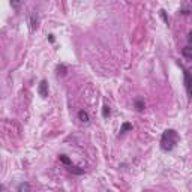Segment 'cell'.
Here are the masks:
<instances>
[{
	"label": "cell",
	"mask_w": 192,
	"mask_h": 192,
	"mask_svg": "<svg viewBox=\"0 0 192 192\" xmlns=\"http://www.w3.org/2000/svg\"><path fill=\"white\" fill-rule=\"evenodd\" d=\"M110 113H111L110 107H108V105H104V107H102V116H104L105 119H107V117L110 116Z\"/></svg>",
	"instance_id": "4fadbf2b"
},
{
	"label": "cell",
	"mask_w": 192,
	"mask_h": 192,
	"mask_svg": "<svg viewBox=\"0 0 192 192\" xmlns=\"http://www.w3.org/2000/svg\"><path fill=\"white\" fill-rule=\"evenodd\" d=\"M38 93H39V96L41 98H47L48 96V83H47V80H42L39 86H38Z\"/></svg>",
	"instance_id": "3957f363"
},
{
	"label": "cell",
	"mask_w": 192,
	"mask_h": 192,
	"mask_svg": "<svg viewBox=\"0 0 192 192\" xmlns=\"http://www.w3.org/2000/svg\"><path fill=\"white\" fill-rule=\"evenodd\" d=\"M180 65V63H179ZM180 68L183 69V78H185V87H186V92H188V95H189V98L192 99V74L188 71V69H185L182 65H180Z\"/></svg>",
	"instance_id": "7a4b0ae2"
},
{
	"label": "cell",
	"mask_w": 192,
	"mask_h": 192,
	"mask_svg": "<svg viewBox=\"0 0 192 192\" xmlns=\"http://www.w3.org/2000/svg\"><path fill=\"white\" fill-rule=\"evenodd\" d=\"M179 143V134L174 129H167L161 137V149L164 152H171Z\"/></svg>",
	"instance_id": "6da1fadb"
},
{
	"label": "cell",
	"mask_w": 192,
	"mask_h": 192,
	"mask_svg": "<svg viewBox=\"0 0 192 192\" xmlns=\"http://www.w3.org/2000/svg\"><path fill=\"white\" fill-rule=\"evenodd\" d=\"M72 174H75V176H81L84 174V168H80V167H77V165H69V168H68Z\"/></svg>",
	"instance_id": "52a82bcc"
},
{
	"label": "cell",
	"mask_w": 192,
	"mask_h": 192,
	"mask_svg": "<svg viewBox=\"0 0 192 192\" xmlns=\"http://www.w3.org/2000/svg\"><path fill=\"white\" fill-rule=\"evenodd\" d=\"M48 41H50L51 44H54V35H48Z\"/></svg>",
	"instance_id": "2e32d148"
},
{
	"label": "cell",
	"mask_w": 192,
	"mask_h": 192,
	"mask_svg": "<svg viewBox=\"0 0 192 192\" xmlns=\"http://www.w3.org/2000/svg\"><path fill=\"white\" fill-rule=\"evenodd\" d=\"M17 192H30V183L29 182H21L17 186Z\"/></svg>",
	"instance_id": "5b68a950"
},
{
	"label": "cell",
	"mask_w": 192,
	"mask_h": 192,
	"mask_svg": "<svg viewBox=\"0 0 192 192\" xmlns=\"http://www.w3.org/2000/svg\"><path fill=\"white\" fill-rule=\"evenodd\" d=\"M182 56H183L186 60H192V45H188L182 50Z\"/></svg>",
	"instance_id": "277c9868"
},
{
	"label": "cell",
	"mask_w": 192,
	"mask_h": 192,
	"mask_svg": "<svg viewBox=\"0 0 192 192\" xmlns=\"http://www.w3.org/2000/svg\"><path fill=\"white\" fill-rule=\"evenodd\" d=\"M159 12H161V17H162V20H164V21H165V24H170V20H168L167 14H165V11H164V9H161V11H159Z\"/></svg>",
	"instance_id": "5bb4252c"
},
{
	"label": "cell",
	"mask_w": 192,
	"mask_h": 192,
	"mask_svg": "<svg viewBox=\"0 0 192 192\" xmlns=\"http://www.w3.org/2000/svg\"><path fill=\"white\" fill-rule=\"evenodd\" d=\"M144 107H146V104H144V101H143V99H137V101H135V108H137V111H143V110H144Z\"/></svg>",
	"instance_id": "8fae6325"
},
{
	"label": "cell",
	"mask_w": 192,
	"mask_h": 192,
	"mask_svg": "<svg viewBox=\"0 0 192 192\" xmlns=\"http://www.w3.org/2000/svg\"><path fill=\"white\" fill-rule=\"evenodd\" d=\"M29 21H30V29L35 30V29H38V23H39V20L36 17V14H30V18H29Z\"/></svg>",
	"instance_id": "8992f818"
},
{
	"label": "cell",
	"mask_w": 192,
	"mask_h": 192,
	"mask_svg": "<svg viewBox=\"0 0 192 192\" xmlns=\"http://www.w3.org/2000/svg\"><path fill=\"white\" fill-rule=\"evenodd\" d=\"M131 129H132V123H128V122H125V123L122 125V128H120V135H123L125 132L131 131Z\"/></svg>",
	"instance_id": "30bf717a"
},
{
	"label": "cell",
	"mask_w": 192,
	"mask_h": 192,
	"mask_svg": "<svg viewBox=\"0 0 192 192\" xmlns=\"http://www.w3.org/2000/svg\"><path fill=\"white\" fill-rule=\"evenodd\" d=\"M56 71H57V75L59 77H63V75H66V72H68V66L66 65H57V68H56Z\"/></svg>",
	"instance_id": "ba28073f"
},
{
	"label": "cell",
	"mask_w": 192,
	"mask_h": 192,
	"mask_svg": "<svg viewBox=\"0 0 192 192\" xmlns=\"http://www.w3.org/2000/svg\"><path fill=\"white\" fill-rule=\"evenodd\" d=\"M59 159H60V162H62V164H65V165H68V167H69V165H72L71 159L68 158L66 155H60V156H59Z\"/></svg>",
	"instance_id": "7c38bea8"
},
{
	"label": "cell",
	"mask_w": 192,
	"mask_h": 192,
	"mask_svg": "<svg viewBox=\"0 0 192 192\" xmlns=\"http://www.w3.org/2000/svg\"><path fill=\"white\" fill-rule=\"evenodd\" d=\"M11 5H12V6H14V8H18V6H20V5H21V3H18V2H12V3H11Z\"/></svg>",
	"instance_id": "e0dca14e"
},
{
	"label": "cell",
	"mask_w": 192,
	"mask_h": 192,
	"mask_svg": "<svg viewBox=\"0 0 192 192\" xmlns=\"http://www.w3.org/2000/svg\"><path fill=\"white\" fill-rule=\"evenodd\" d=\"M78 119L83 122V123H89V120H90V117H89V114L84 111V110H81V111H78Z\"/></svg>",
	"instance_id": "9c48e42d"
},
{
	"label": "cell",
	"mask_w": 192,
	"mask_h": 192,
	"mask_svg": "<svg viewBox=\"0 0 192 192\" xmlns=\"http://www.w3.org/2000/svg\"><path fill=\"white\" fill-rule=\"evenodd\" d=\"M188 42H189V45H192V30L188 33Z\"/></svg>",
	"instance_id": "9a60e30c"
}]
</instances>
